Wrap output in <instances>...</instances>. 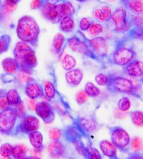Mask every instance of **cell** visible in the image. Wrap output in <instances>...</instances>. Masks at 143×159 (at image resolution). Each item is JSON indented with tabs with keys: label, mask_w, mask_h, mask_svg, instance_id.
<instances>
[{
	"label": "cell",
	"mask_w": 143,
	"mask_h": 159,
	"mask_svg": "<svg viewBox=\"0 0 143 159\" xmlns=\"http://www.w3.org/2000/svg\"><path fill=\"white\" fill-rule=\"evenodd\" d=\"M89 96L84 90H80L76 95V102L79 105H83L88 100Z\"/></svg>",
	"instance_id": "41"
},
{
	"label": "cell",
	"mask_w": 143,
	"mask_h": 159,
	"mask_svg": "<svg viewBox=\"0 0 143 159\" xmlns=\"http://www.w3.org/2000/svg\"><path fill=\"white\" fill-rule=\"evenodd\" d=\"M100 151L102 154L109 159H119L117 155L118 148L112 141L108 140H102L99 143Z\"/></svg>",
	"instance_id": "16"
},
{
	"label": "cell",
	"mask_w": 143,
	"mask_h": 159,
	"mask_svg": "<svg viewBox=\"0 0 143 159\" xmlns=\"http://www.w3.org/2000/svg\"><path fill=\"white\" fill-rule=\"evenodd\" d=\"M1 5H2V1L0 0V7H1Z\"/></svg>",
	"instance_id": "56"
},
{
	"label": "cell",
	"mask_w": 143,
	"mask_h": 159,
	"mask_svg": "<svg viewBox=\"0 0 143 159\" xmlns=\"http://www.w3.org/2000/svg\"><path fill=\"white\" fill-rule=\"evenodd\" d=\"M75 24L71 17H65L60 22V30L64 32H70L74 30Z\"/></svg>",
	"instance_id": "26"
},
{
	"label": "cell",
	"mask_w": 143,
	"mask_h": 159,
	"mask_svg": "<svg viewBox=\"0 0 143 159\" xmlns=\"http://www.w3.org/2000/svg\"><path fill=\"white\" fill-rule=\"evenodd\" d=\"M65 43V36L62 33H57L54 37L52 40V47L54 50L57 55H60L62 52L63 47Z\"/></svg>",
	"instance_id": "23"
},
{
	"label": "cell",
	"mask_w": 143,
	"mask_h": 159,
	"mask_svg": "<svg viewBox=\"0 0 143 159\" xmlns=\"http://www.w3.org/2000/svg\"><path fill=\"white\" fill-rule=\"evenodd\" d=\"M125 159H143V153L140 152L129 153L128 156Z\"/></svg>",
	"instance_id": "47"
},
{
	"label": "cell",
	"mask_w": 143,
	"mask_h": 159,
	"mask_svg": "<svg viewBox=\"0 0 143 159\" xmlns=\"http://www.w3.org/2000/svg\"><path fill=\"white\" fill-rule=\"evenodd\" d=\"M140 80H141V83H142V85H143V73H142V75L140 76Z\"/></svg>",
	"instance_id": "52"
},
{
	"label": "cell",
	"mask_w": 143,
	"mask_h": 159,
	"mask_svg": "<svg viewBox=\"0 0 143 159\" xmlns=\"http://www.w3.org/2000/svg\"><path fill=\"white\" fill-rule=\"evenodd\" d=\"M44 96L50 100H53L57 94L55 86L50 80H47L44 83Z\"/></svg>",
	"instance_id": "25"
},
{
	"label": "cell",
	"mask_w": 143,
	"mask_h": 159,
	"mask_svg": "<svg viewBox=\"0 0 143 159\" xmlns=\"http://www.w3.org/2000/svg\"><path fill=\"white\" fill-rule=\"evenodd\" d=\"M4 16H5V14L4 13L3 9H2V5H1V7H0V22H1L2 18H3V17H4Z\"/></svg>",
	"instance_id": "50"
},
{
	"label": "cell",
	"mask_w": 143,
	"mask_h": 159,
	"mask_svg": "<svg viewBox=\"0 0 143 159\" xmlns=\"http://www.w3.org/2000/svg\"><path fill=\"white\" fill-rule=\"evenodd\" d=\"M9 43H10L9 36L6 35V34L0 36V55L8 50Z\"/></svg>",
	"instance_id": "35"
},
{
	"label": "cell",
	"mask_w": 143,
	"mask_h": 159,
	"mask_svg": "<svg viewBox=\"0 0 143 159\" xmlns=\"http://www.w3.org/2000/svg\"><path fill=\"white\" fill-rule=\"evenodd\" d=\"M72 123L62 129L65 141L73 145L82 141H91L92 134L97 133L102 125L93 116L75 117L70 116Z\"/></svg>",
	"instance_id": "1"
},
{
	"label": "cell",
	"mask_w": 143,
	"mask_h": 159,
	"mask_svg": "<svg viewBox=\"0 0 143 159\" xmlns=\"http://www.w3.org/2000/svg\"><path fill=\"white\" fill-rule=\"evenodd\" d=\"M130 116L131 121L135 127H143V112L140 111H132L130 113Z\"/></svg>",
	"instance_id": "28"
},
{
	"label": "cell",
	"mask_w": 143,
	"mask_h": 159,
	"mask_svg": "<svg viewBox=\"0 0 143 159\" xmlns=\"http://www.w3.org/2000/svg\"><path fill=\"white\" fill-rule=\"evenodd\" d=\"M41 13L43 17L52 23L60 22L61 20L59 4L47 2L42 7Z\"/></svg>",
	"instance_id": "11"
},
{
	"label": "cell",
	"mask_w": 143,
	"mask_h": 159,
	"mask_svg": "<svg viewBox=\"0 0 143 159\" xmlns=\"http://www.w3.org/2000/svg\"><path fill=\"white\" fill-rule=\"evenodd\" d=\"M93 17L95 19H97V20H99L100 22H104L106 20V18H105L104 13L102 10V9H97L94 11L93 12Z\"/></svg>",
	"instance_id": "44"
},
{
	"label": "cell",
	"mask_w": 143,
	"mask_h": 159,
	"mask_svg": "<svg viewBox=\"0 0 143 159\" xmlns=\"http://www.w3.org/2000/svg\"><path fill=\"white\" fill-rule=\"evenodd\" d=\"M15 107L16 109V111H17L19 119L23 118V117L26 115V110L22 101L20 103H19L17 106H15Z\"/></svg>",
	"instance_id": "43"
},
{
	"label": "cell",
	"mask_w": 143,
	"mask_h": 159,
	"mask_svg": "<svg viewBox=\"0 0 143 159\" xmlns=\"http://www.w3.org/2000/svg\"><path fill=\"white\" fill-rule=\"evenodd\" d=\"M125 6L135 15H143V0H126Z\"/></svg>",
	"instance_id": "21"
},
{
	"label": "cell",
	"mask_w": 143,
	"mask_h": 159,
	"mask_svg": "<svg viewBox=\"0 0 143 159\" xmlns=\"http://www.w3.org/2000/svg\"><path fill=\"white\" fill-rule=\"evenodd\" d=\"M20 0H4L2 4V7L5 15H9L15 10Z\"/></svg>",
	"instance_id": "29"
},
{
	"label": "cell",
	"mask_w": 143,
	"mask_h": 159,
	"mask_svg": "<svg viewBox=\"0 0 143 159\" xmlns=\"http://www.w3.org/2000/svg\"><path fill=\"white\" fill-rule=\"evenodd\" d=\"M24 159H41V158H39L38 156H26V157Z\"/></svg>",
	"instance_id": "51"
},
{
	"label": "cell",
	"mask_w": 143,
	"mask_h": 159,
	"mask_svg": "<svg viewBox=\"0 0 143 159\" xmlns=\"http://www.w3.org/2000/svg\"><path fill=\"white\" fill-rule=\"evenodd\" d=\"M136 52L126 47H119L110 55L109 60L112 64L120 67H125L135 60Z\"/></svg>",
	"instance_id": "6"
},
{
	"label": "cell",
	"mask_w": 143,
	"mask_h": 159,
	"mask_svg": "<svg viewBox=\"0 0 143 159\" xmlns=\"http://www.w3.org/2000/svg\"><path fill=\"white\" fill-rule=\"evenodd\" d=\"M123 71L127 75L132 78H138L143 73V62L135 60L123 67Z\"/></svg>",
	"instance_id": "15"
},
{
	"label": "cell",
	"mask_w": 143,
	"mask_h": 159,
	"mask_svg": "<svg viewBox=\"0 0 143 159\" xmlns=\"http://www.w3.org/2000/svg\"><path fill=\"white\" fill-rule=\"evenodd\" d=\"M49 136H50V139L52 140L53 141H60V138L62 136V129L56 128H51L50 131H49Z\"/></svg>",
	"instance_id": "39"
},
{
	"label": "cell",
	"mask_w": 143,
	"mask_h": 159,
	"mask_svg": "<svg viewBox=\"0 0 143 159\" xmlns=\"http://www.w3.org/2000/svg\"><path fill=\"white\" fill-rule=\"evenodd\" d=\"M17 35L20 41L35 44L38 40L40 30L36 20L31 16H23L18 20Z\"/></svg>",
	"instance_id": "2"
},
{
	"label": "cell",
	"mask_w": 143,
	"mask_h": 159,
	"mask_svg": "<svg viewBox=\"0 0 143 159\" xmlns=\"http://www.w3.org/2000/svg\"><path fill=\"white\" fill-rule=\"evenodd\" d=\"M91 25H92V22H91L90 19L89 18L84 17L79 21V28L82 31H87Z\"/></svg>",
	"instance_id": "42"
},
{
	"label": "cell",
	"mask_w": 143,
	"mask_h": 159,
	"mask_svg": "<svg viewBox=\"0 0 143 159\" xmlns=\"http://www.w3.org/2000/svg\"><path fill=\"white\" fill-rule=\"evenodd\" d=\"M118 107L119 111L122 112H127L130 109L131 102L127 97H123L119 100L118 102Z\"/></svg>",
	"instance_id": "33"
},
{
	"label": "cell",
	"mask_w": 143,
	"mask_h": 159,
	"mask_svg": "<svg viewBox=\"0 0 143 159\" xmlns=\"http://www.w3.org/2000/svg\"><path fill=\"white\" fill-rule=\"evenodd\" d=\"M114 25L115 30L118 32H125L129 30L130 25L127 17V10L124 7H119L112 13L110 18Z\"/></svg>",
	"instance_id": "9"
},
{
	"label": "cell",
	"mask_w": 143,
	"mask_h": 159,
	"mask_svg": "<svg viewBox=\"0 0 143 159\" xmlns=\"http://www.w3.org/2000/svg\"><path fill=\"white\" fill-rule=\"evenodd\" d=\"M67 158H68V159H73L72 157H67Z\"/></svg>",
	"instance_id": "55"
},
{
	"label": "cell",
	"mask_w": 143,
	"mask_h": 159,
	"mask_svg": "<svg viewBox=\"0 0 143 159\" xmlns=\"http://www.w3.org/2000/svg\"><path fill=\"white\" fill-rule=\"evenodd\" d=\"M88 44L97 57H105L107 56L108 49L107 41L105 38L102 37H95L94 39L88 40Z\"/></svg>",
	"instance_id": "13"
},
{
	"label": "cell",
	"mask_w": 143,
	"mask_h": 159,
	"mask_svg": "<svg viewBox=\"0 0 143 159\" xmlns=\"http://www.w3.org/2000/svg\"><path fill=\"white\" fill-rule=\"evenodd\" d=\"M65 80L68 85L72 87L79 85L83 80L84 74L81 69H72L65 73Z\"/></svg>",
	"instance_id": "17"
},
{
	"label": "cell",
	"mask_w": 143,
	"mask_h": 159,
	"mask_svg": "<svg viewBox=\"0 0 143 159\" xmlns=\"http://www.w3.org/2000/svg\"><path fill=\"white\" fill-rule=\"evenodd\" d=\"M108 1H109V2H114V1H116V0H108Z\"/></svg>",
	"instance_id": "54"
},
{
	"label": "cell",
	"mask_w": 143,
	"mask_h": 159,
	"mask_svg": "<svg viewBox=\"0 0 143 159\" xmlns=\"http://www.w3.org/2000/svg\"><path fill=\"white\" fill-rule=\"evenodd\" d=\"M7 98L11 107L17 106L19 103L22 102L20 95L16 89H10L7 92Z\"/></svg>",
	"instance_id": "24"
},
{
	"label": "cell",
	"mask_w": 143,
	"mask_h": 159,
	"mask_svg": "<svg viewBox=\"0 0 143 159\" xmlns=\"http://www.w3.org/2000/svg\"><path fill=\"white\" fill-rule=\"evenodd\" d=\"M103 31V27L102 25L98 23H92L90 27L87 30V33L92 37H95L102 33Z\"/></svg>",
	"instance_id": "34"
},
{
	"label": "cell",
	"mask_w": 143,
	"mask_h": 159,
	"mask_svg": "<svg viewBox=\"0 0 143 159\" xmlns=\"http://www.w3.org/2000/svg\"><path fill=\"white\" fill-rule=\"evenodd\" d=\"M25 92L29 99H38L44 95V89L38 82L31 78L25 84Z\"/></svg>",
	"instance_id": "12"
},
{
	"label": "cell",
	"mask_w": 143,
	"mask_h": 159,
	"mask_svg": "<svg viewBox=\"0 0 143 159\" xmlns=\"http://www.w3.org/2000/svg\"><path fill=\"white\" fill-rule=\"evenodd\" d=\"M37 102L35 99H29L28 101V106L31 111H34L35 107H36Z\"/></svg>",
	"instance_id": "49"
},
{
	"label": "cell",
	"mask_w": 143,
	"mask_h": 159,
	"mask_svg": "<svg viewBox=\"0 0 143 159\" xmlns=\"http://www.w3.org/2000/svg\"><path fill=\"white\" fill-rule=\"evenodd\" d=\"M76 1L79 2H84L86 1V0H76Z\"/></svg>",
	"instance_id": "53"
},
{
	"label": "cell",
	"mask_w": 143,
	"mask_h": 159,
	"mask_svg": "<svg viewBox=\"0 0 143 159\" xmlns=\"http://www.w3.org/2000/svg\"><path fill=\"white\" fill-rule=\"evenodd\" d=\"M67 44L73 52L80 53L93 60H98V57L93 52L92 49L86 42L79 39L76 37H73L68 39Z\"/></svg>",
	"instance_id": "8"
},
{
	"label": "cell",
	"mask_w": 143,
	"mask_h": 159,
	"mask_svg": "<svg viewBox=\"0 0 143 159\" xmlns=\"http://www.w3.org/2000/svg\"><path fill=\"white\" fill-rule=\"evenodd\" d=\"M134 37L137 39H143V25L142 26L137 27V29H136L134 31Z\"/></svg>",
	"instance_id": "46"
},
{
	"label": "cell",
	"mask_w": 143,
	"mask_h": 159,
	"mask_svg": "<svg viewBox=\"0 0 143 159\" xmlns=\"http://www.w3.org/2000/svg\"><path fill=\"white\" fill-rule=\"evenodd\" d=\"M31 78L32 77L30 76V73L23 70H19L17 73V75H16V80L21 84H26Z\"/></svg>",
	"instance_id": "37"
},
{
	"label": "cell",
	"mask_w": 143,
	"mask_h": 159,
	"mask_svg": "<svg viewBox=\"0 0 143 159\" xmlns=\"http://www.w3.org/2000/svg\"><path fill=\"white\" fill-rule=\"evenodd\" d=\"M62 65L63 68H64L65 70L69 71L71 70L75 67L76 65V60L74 59L73 56L69 55H66L63 57L62 60Z\"/></svg>",
	"instance_id": "30"
},
{
	"label": "cell",
	"mask_w": 143,
	"mask_h": 159,
	"mask_svg": "<svg viewBox=\"0 0 143 159\" xmlns=\"http://www.w3.org/2000/svg\"><path fill=\"white\" fill-rule=\"evenodd\" d=\"M42 4H43V0H32L30 7L32 9H39L42 7Z\"/></svg>",
	"instance_id": "48"
},
{
	"label": "cell",
	"mask_w": 143,
	"mask_h": 159,
	"mask_svg": "<svg viewBox=\"0 0 143 159\" xmlns=\"http://www.w3.org/2000/svg\"><path fill=\"white\" fill-rule=\"evenodd\" d=\"M27 135L30 144L34 148V150L41 152L44 148L43 135L42 133L38 130H35V131L29 133Z\"/></svg>",
	"instance_id": "19"
},
{
	"label": "cell",
	"mask_w": 143,
	"mask_h": 159,
	"mask_svg": "<svg viewBox=\"0 0 143 159\" xmlns=\"http://www.w3.org/2000/svg\"><path fill=\"white\" fill-rule=\"evenodd\" d=\"M28 148L25 145L18 144L14 146L12 157L14 159H24L27 153Z\"/></svg>",
	"instance_id": "27"
},
{
	"label": "cell",
	"mask_w": 143,
	"mask_h": 159,
	"mask_svg": "<svg viewBox=\"0 0 143 159\" xmlns=\"http://www.w3.org/2000/svg\"><path fill=\"white\" fill-rule=\"evenodd\" d=\"M110 79V75H105L103 73L97 74L95 76V82L97 85L101 86H107L108 85Z\"/></svg>",
	"instance_id": "36"
},
{
	"label": "cell",
	"mask_w": 143,
	"mask_h": 159,
	"mask_svg": "<svg viewBox=\"0 0 143 159\" xmlns=\"http://www.w3.org/2000/svg\"><path fill=\"white\" fill-rule=\"evenodd\" d=\"M84 91H85L88 96L90 98L98 97L101 93L100 89L91 82L86 83L85 86H84Z\"/></svg>",
	"instance_id": "31"
},
{
	"label": "cell",
	"mask_w": 143,
	"mask_h": 159,
	"mask_svg": "<svg viewBox=\"0 0 143 159\" xmlns=\"http://www.w3.org/2000/svg\"><path fill=\"white\" fill-rule=\"evenodd\" d=\"M2 66L4 72L8 75H15L19 71V67L15 58L7 57L2 62Z\"/></svg>",
	"instance_id": "20"
},
{
	"label": "cell",
	"mask_w": 143,
	"mask_h": 159,
	"mask_svg": "<svg viewBox=\"0 0 143 159\" xmlns=\"http://www.w3.org/2000/svg\"><path fill=\"white\" fill-rule=\"evenodd\" d=\"M107 90L111 93L135 94V88L131 80L123 76L110 75V79L107 85Z\"/></svg>",
	"instance_id": "4"
},
{
	"label": "cell",
	"mask_w": 143,
	"mask_h": 159,
	"mask_svg": "<svg viewBox=\"0 0 143 159\" xmlns=\"http://www.w3.org/2000/svg\"><path fill=\"white\" fill-rule=\"evenodd\" d=\"M102 10L103 11V13H104V15L105 18H106V20H109L110 18H111V16H112V9L111 8L107 6V5H105L103 6L101 8Z\"/></svg>",
	"instance_id": "45"
},
{
	"label": "cell",
	"mask_w": 143,
	"mask_h": 159,
	"mask_svg": "<svg viewBox=\"0 0 143 159\" xmlns=\"http://www.w3.org/2000/svg\"><path fill=\"white\" fill-rule=\"evenodd\" d=\"M130 146L135 152H139L143 147L142 139L140 137H135L131 141Z\"/></svg>",
	"instance_id": "40"
},
{
	"label": "cell",
	"mask_w": 143,
	"mask_h": 159,
	"mask_svg": "<svg viewBox=\"0 0 143 159\" xmlns=\"http://www.w3.org/2000/svg\"><path fill=\"white\" fill-rule=\"evenodd\" d=\"M33 51L31 46L25 42L20 41L16 44L15 48L14 49V55L16 62H19L25 58L29 52Z\"/></svg>",
	"instance_id": "18"
},
{
	"label": "cell",
	"mask_w": 143,
	"mask_h": 159,
	"mask_svg": "<svg viewBox=\"0 0 143 159\" xmlns=\"http://www.w3.org/2000/svg\"><path fill=\"white\" fill-rule=\"evenodd\" d=\"M110 139L113 144L122 153H128L130 148L131 139L126 130L120 126H111L108 128Z\"/></svg>",
	"instance_id": "5"
},
{
	"label": "cell",
	"mask_w": 143,
	"mask_h": 159,
	"mask_svg": "<svg viewBox=\"0 0 143 159\" xmlns=\"http://www.w3.org/2000/svg\"><path fill=\"white\" fill-rule=\"evenodd\" d=\"M48 152L50 156L54 159L67 158V146L60 141L51 142L48 146Z\"/></svg>",
	"instance_id": "14"
},
{
	"label": "cell",
	"mask_w": 143,
	"mask_h": 159,
	"mask_svg": "<svg viewBox=\"0 0 143 159\" xmlns=\"http://www.w3.org/2000/svg\"><path fill=\"white\" fill-rule=\"evenodd\" d=\"M19 119L15 107L0 111V133L5 135L16 136V127Z\"/></svg>",
	"instance_id": "3"
},
{
	"label": "cell",
	"mask_w": 143,
	"mask_h": 159,
	"mask_svg": "<svg viewBox=\"0 0 143 159\" xmlns=\"http://www.w3.org/2000/svg\"><path fill=\"white\" fill-rule=\"evenodd\" d=\"M14 150V146L9 143H5L1 145L0 146V155L2 157L9 158L11 156H12Z\"/></svg>",
	"instance_id": "32"
},
{
	"label": "cell",
	"mask_w": 143,
	"mask_h": 159,
	"mask_svg": "<svg viewBox=\"0 0 143 159\" xmlns=\"http://www.w3.org/2000/svg\"><path fill=\"white\" fill-rule=\"evenodd\" d=\"M40 123L37 117L32 115H26L20 118L16 127V136L21 135H28L29 133L38 130Z\"/></svg>",
	"instance_id": "7"
},
{
	"label": "cell",
	"mask_w": 143,
	"mask_h": 159,
	"mask_svg": "<svg viewBox=\"0 0 143 159\" xmlns=\"http://www.w3.org/2000/svg\"><path fill=\"white\" fill-rule=\"evenodd\" d=\"M7 92L4 90H0V111L9 108L10 106L7 98Z\"/></svg>",
	"instance_id": "38"
},
{
	"label": "cell",
	"mask_w": 143,
	"mask_h": 159,
	"mask_svg": "<svg viewBox=\"0 0 143 159\" xmlns=\"http://www.w3.org/2000/svg\"><path fill=\"white\" fill-rule=\"evenodd\" d=\"M37 116L40 118L44 123L51 124L55 119V111L48 102H37L34 110Z\"/></svg>",
	"instance_id": "10"
},
{
	"label": "cell",
	"mask_w": 143,
	"mask_h": 159,
	"mask_svg": "<svg viewBox=\"0 0 143 159\" xmlns=\"http://www.w3.org/2000/svg\"><path fill=\"white\" fill-rule=\"evenodd\" d=\"M61 20L65 17H72L74 15L75 9L71 2H66L65 3L59 4Z\"/></svg>",
	"instance_id": "22"
}]
</instances>
